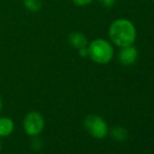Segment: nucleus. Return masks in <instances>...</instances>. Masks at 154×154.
<instances>
[{"label": "nucleus", "mask_w": 154, "mask_h": 154, "mask_svg": "<svg viewBox=\"0 0 154 154\" xmlns=\"http://www.w3.org/2000/svg\"><path fill=\"white\" fill-rule=\"evenodd\" d=\"M109 38L114 45L125 47L133 45L136 40V29L130 20L120 18L114 20L109 26Z\"/></svg>", "instance_id": "1"}, {"label": "nucleus", "mask_w": 154, "mask_h": 154, "mask_svg": "<svg viewBox=\"0 0 154 154\" xmlns=\"http://www.w3.org/2000/svg\"><path fill=\"white\" fill-rule=\"evenodd\" d=\"M88 57L97 64H107L113 58V46L105 39H94L87 45Z\"/></svg>", "instance_id": "2"}, {"label": "nucleus", "mask_w": 154, "mask_h": 154, "mask_svg": "<svg viewBox=\"0 0 154 154\" xmlns=\"http://www.w3.org/2000/svg\"><path fill=\"white\" fill-rule=\"evenodd\" d=\"M23 130L29 136H38L45 127V120L39 111H29L23 119Z\"/></svg>", "instance_id": "3"}, {"label": "nucleus", "mask_w": 154, "mask_h": 154, "mask_svg": "<svg viewBox=\"0 0 154 154\" xmlns=\"http://www.w3.org/2000/svg\"><path fill=\"white\" fill-rule=\"evenodd\" d=\"M84 127L91 136L95 138H104L108 134V126L102 118L94 114L86 116L84 120Z\"/></svg>", "instance_id": "4"}, {"label": "nucleus", "mask_w": 154, "mask_h": 154, "mask_svg": "<svg viewBox=\"0 0 154 154\" xmlns=\"http://www.w3.org/2000/svg\"><path fill=\"white\" fill-rule=\"evenodd\" d=\"M118 58L121 64L129 66V65H132L136 62L138 58V51L133 45L121 47L118 54Z\"/></svg>", "instance_id": "5"}, {"label": "nucleus", "mask_w": 154, "mask_h": 154, "mask_svg": "<svg viewBox=\"0 0 154 154\" xmlns=\"http://www.w3.org/2000/svg\"><path fill=\"white\" fill-rule=\"evenodd\" d=\"M69 44L71 46H73L75 48L81 49L84 47H87L88 45V40L86 38V36L82 32H72L69 35L68 37Z\"/></svg>", "instance_id": "6"}, {"label": "nucleus", "mask_w": 154, "mask_h": 154, "mask_svg": "<svg viewBox=\"0 0 154 154\" xmlns=\"http://www.w3.org/2000/svg\"><path fill=\"white\" fill-rule=\"evenodd\" d=\"M15 124L12 119L8 116H1L0 118V137H6L10 136L14 132Z\"/></svg>", "instance_id": "7"}, {"label": "nucleus", "mask_w": 154, "mask_h": 154, "mask_svg": "<svg viewBox=\"0 0 154 154\" xmlns=\"http://www.w3.org/2000/svg\"><path fill=\"white\" fill-rule=\"evenodd\" d=\"M111 133V136L114 138V140H119V142H124V140H127L128 137V132L125 128L123 127H114L111 129L110 131Z\"/></svg>", "instance_id": "8"}, {"label": "nucleus", "mask_w": 154, "mask_h": 154, "mask_svg": "<svg viewBox=\"0 0 154 154\" xmlns=\"http://www.w3.org/2000/svg\"><path fill=\"white\" fill-rule=\"evenodd\" d=\"M23 4L29 12H39L42 8V0H23Z\"/></svg>", "instance_id": "9"}, {"label": "nucleus", "mask_w": 154, "mask_h": 154, "mask_svg": "<svg viewBox=\"0 0 154 154\" xmlns=\"http://www.w3.org/2000/svg\"><path fill=\"white\" fill-rule=\"evenodd\" d=\"M73 2V4H75L77 6H85L90 4L93 0H71Z\"/></svg>", "instance_id": "10"}, {"label": "nucleus", "mask_w": 154, "mask_h": 154, "mask_svg": "<svg viewBox=\"0 0 154 154\" xmlns=\"http://www.w3.org/2000/svg\"><path fill=\"white\" fill-rule=\"evenodd\" d=\"M100 2L106 8H110L116 3V0H100Z\"/></svg>", "instance_id": "11"}, {"label": "nucleus", "mask_w": 154, "mask_h": 154, "mask_svg": "<svg viewBox=\"0 0 154 154\" xmlns=\"http://www.w3.org/2000/svg\"><path fill=\"white\" fill-rule=\"evenodd\" d=\"M79 55L81 56V57H87V56H88L87 47H84V48L79 49Z\"/></svg>", "instance_id": "12"}, {"label": "nucleus", "mask_w": 154, "mask_h": 154, "mask_svg": "<svg viewBox=\"0 0 154 154\" xmlns=\"http://www.w3.org/2000/svg\"><path fill=\"white\" fill-rule=\"evenodd\" d=\"M2 111V100H1V95H0V112Z\"/></svg>", "instance_id": "13"}, {"label": "nucleus", "mask_w": 154, "mask_h": 154, "mask_svg": "<svg viewBox=\"0 0 154 154\" xmlns=\"http://www.w3.org/2000/svg\"><path fill=\"white\" fill-rule=\"evenodd\" d=\"M1 147H2V145H1V140H0V151H1Z\"/></svg>", "instance_id": "14"}, {"label": "nucleus", "mask_w": 154, "mask_h": 154, "mask_svg": "<svg viewBox=\"0 0 154 154\" xmlns=\"http://www.w3.org/2000/svg\"><path fill=\"white\" fill-rule=\"evenodd\" d=\"M144 1H146V0H144Z\"/></svg>", "instance_id": "15"}, {"label": "nucleus", "mask_w": 154, "mask_h": 154, "mask_svg": "<svg viewBox=\"0 0 154 154\" xmlns=\"http://www.w3.org/2000/svg\"><path fill=\"white\" fill-rule=\"evenodd\" d=\"M153 1H154V0H153Z\"/></svg>", "instance_id": "16"}]
</instances>
